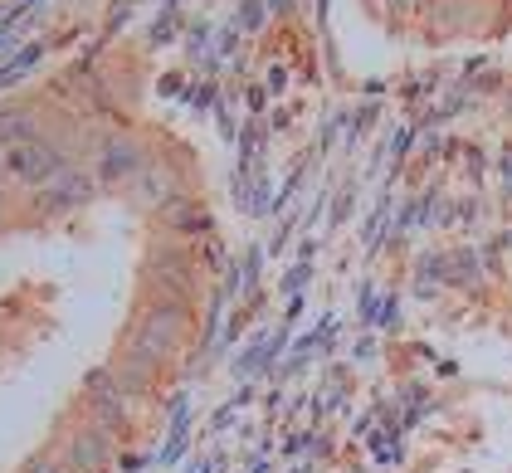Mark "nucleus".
<instances>
[{
    "mask_svg": "<svg viewBox=\"0 0 512 473\" xmlns=\"http://www.w3.org/2000/svg\"><path fill=\"white\" fill-rule=\"evenodd\" d=\"M0 166H5V176H15V181H25V186H40L49 181L54 171H59V157L35 142L30 132H10V127H0Z\"/></svg>",
    "mask_w": 512,
    "mask_h": 473,
    "instance_id": "1",
    "label": "nucleus"
},
{
    "mask_svg": "<svg viewBox=\"0 0 512 473\" xmlns=\"http://www.w3.org/2000/svg\"><path fill=\"white\" fill-rule=\"evenodd\" d=\"M0 176H5V166H0Z\"/></svg>",
    "mask_w": 512,
    "mask_h": 473,
    "instance_id": "4",
    "label": "nucleus"
},
{
    "mask_svg": "<svg viewBox=\"0 0 512 473\" xmlns=\"http://www.w3.org/2000/svg\"><path fill=\"white\" fill-rule=\"evenodd\" d=\"M171 337H176V313H152L147 317V327H142V347L147 352H157V356H166L171 352Z\"/></svg>",
    "mask_w": 512,
    "mask_h": 473,
    "instance_id": "2",
    "label": "nucleus"
},
{
    "mask_svg": "<svg viewBox=\"0 0 512 473\" xmlns=\"http://www.w3.org/2000/svg\"><path fill=\"white\" fill-rule=\"evenodd\" d=\"M30 473H64V469H54V464H35Z\"/></svg>",
    "mask_w": 512,
    "mask_h": 473,
    "instance_id": "3",
    "label": "nucleus"
}]
</instances>
